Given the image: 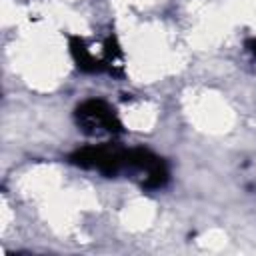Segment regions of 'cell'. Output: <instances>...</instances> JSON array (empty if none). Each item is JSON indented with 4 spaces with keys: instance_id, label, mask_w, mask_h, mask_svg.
<instances>
[{
    "instance_id": "6da1fadb",
    "label": "cell",
    "mask_w": 256,
    "mask_h": 256,
    "mask_svg": "<svg viewBox=\"0 0 256 256\" xmlns=\"http://www.w3.org/2000/svg\"><path fill=\"white\" fill-rule=\"evenodd\" d=\"M76 124L88 136H116L122 132V122L116 110L100 98H90L76 108Z\"/></svg>"
},
{
    "instance_id": "277c9868",
    "label": "cell",
    "mask_w": 256,
    "mask_h": 256,
    "mask_svg": "<svg viewBox=\"0 0 256 256\" xmlns=\"http://www.w3.org/2000/svg\"><path fill=\"white\" fill-rule=\"evenodd\" d=\"M246 48L256 56V38H250V40H246Z\"/></svg>"
},
{
    "instance_id": "7a4b0ae2",
    "label": "cell",
    "mask_w": 256,
    "mask_h": 256,
    "mask_svg": "<svg viewBox=\"0 0 256 256\" xmlns=\"http://www.w3.org/2000/svg\"><path fill=\"white\" fill-rule=\"evenodd\" d=\"M124 174L132 176L142 188H148V190L162 188L168 182L166 162L146 148H130L128 150Z\"/></svg>"
},
{
    "instance_id": "3957f363",
    "label": "cell",
    "mask_w": 256,
    "mask_h": 256,
    "mask_svg": "<svg viewBox=\"0 0 256 256\" xmlns=\"http://www.w3.org/2000/svg\"><path fill=\"white\" fill-rule=\"evenodd\" d=\"M70 54L76 62V66L82 70V72H90V74H96V72H110V74H118L114 70V66H120V50H118V44L116 40L110 36L106 42H104V54L102 56H96L88 44L84 42V38L80 36H70Z\"/></svg>"
}]
</instances>
